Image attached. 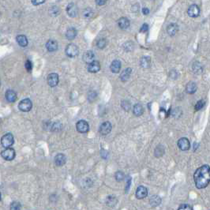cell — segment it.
<instances>
[{"instance_id":"24","label":"cell","mask_w":210,"mask_h":210,"mask_svg":"<svg viewBox=\"0 0 210 210\" xmlns=\"http://www.w3.org/2000/svg\"><path fill=\"white\" fill-rule=\"evenodd\" d=\"M17 42L21 47H26L28 45V39L25 36L19 35L16 38Z\"/></svg>"},{"instance_id":"11","label":"cell","mask_w":210,"mask_h":210,"mask_svg":"<svg viewBox=\"0 0 210 210\" xmlns=\"http://www.w3.org/2000/svg\"><path fill=\"white\" fill-rule=\"evenodd\" d=\"M66 12H67V14L70 17H71V18L76 17L77 15V13H78L77 6L74 3H70L66 7Z\"/></svg>"},{"instance_id":"20","label":"cell","mask_w":210,"mask_h":210,"mask_svg":"<svg viewBox=\"0 0 210 210\" xmlns=\"http://www.w3.org/2000/svg\"><path fill=\"white\" fill-rule=\"evenodd\" d=\"M131 74H132V69L128 67L122 72V74H120V80L122 81H126L130 78Z\"/></svg>"},{"instance_id":"21","label":"cell","mask_w":210,"mask_h":210,"mask_svg":"<svg viewBox=\"0 0 210 210\" xmlns=\"http://www.w3.org/2000/svg\"><path fill=\"white\" fill-rule=\"evenodd\" d=\"M197 89V85H196V83L193 82V81H190V82L188 83L186 86V92H188L189 94L195 93Z\"/></svg>"},{"instance_id":"18","label":"cell","mask_w":210,"mask_h":210,"mask_svg":"<svg viewBox=\"0 0 210 210\" xmlns=\"http://www.w3.org/2000/svg\"><path fill=\"white\" fill-rule=\"evenodd\" d=\"M111 71L114 74H118L121 70V63L119 60H114L110 66Z\"/></svg>"},{"instance_id":"42","label":"cell","mask_w":210,"mask_h":210,"mask_svg":"<svg viewBox=\"0 0 210 210\" xmlns=\"http://www.w3.org/2000/svg\"><path fill=\"white\" fill-rule=\"evenodd\" d=\"M142 13H143V14H145V15L149 14V10L148 9V8H146V7L143 8V9H142Z\"/></svg>"},{"instance_id":"37","label":"cell","mask_w":210,"mask_h":210,"mask_svg":"<svg viewBox=\"0 0 210 210\" xmlns=\"http://www.w3.org/2000/svg\"><path fill=\"white\" fill-rule=\"evenodd\" d=\"M25 69L27 70L28 72H30L33 68V64H32V62L30 60H27L25 63Z\"/></svg>"},{"instance_id":"26","label":"cell","mask_w":210,"mask_h":210,"mask_svg":"<svg viewBox=\"0 0 210 210\" xmlns=\"http://www.w3.org/2000/svg\"><path fill=\"white\" fill-rule=\"evenodd\" d=\"M150 65H151V59L149 56H144L141 59V66L143 68H149Z\"/></svg>"},{"instance_id":"4","label":"cell","mask_w":210,"mask_h":210,"mask_svg":"<svg viewBox=\"0 0 210 210\" xmlns=\"http://www.w3.org/2000/svg\"><path fill=\"white\" fill-rule=\"evenodd\" d=\"M33 107V103L29 99H24L19 103L18 108L23 112H28Z\"/></svg>"},{"instance_id":"2","label":"cell","mask_w":210,"mask_h":210,"mask_svg":"<svg viewBox=\"0 0 210 210\" xmlns=\"http://www.w3.org/2000/svg\"><path fill=\"white\" fill-rule=\"evenodd\" d=\"M14 142V136L10 133H8V134H6L5 135H3L2 140H1L2 146L6 148V149H9V148H10V146H13Z\"/></svg>"},{"instance_id":"12","label":"cell","mask_w":210,"mask_h":210,"mask_svg":"<svg viewBox=\"0 0 210 210\" xmlns=\"http://www.w3.org/2000/svg\"><path fill=\"white\" fill-rule=\"evenodd\" d=\"M148 195L147 188L143 186H138L136 190V197L138 199H143Z\"/></svg>"},{"instance_id":"16","label":"cell","mask_w":210,"mask_h":210,"mask_svg":"<svg viewBox=\"0 0 210 210\" xmlns=\"http://www.w3.org/2000/svg\"><path fill=\"white\" fill-rule=\"evenodd\" d=\"M66 162V157L64 154L59 153V154L56 155V157L55 158V163L57 166H63Z\"/></svg>"},{"instance_id":"14","label":"cell","mask_w":210,"mask_h":210,"mask_svg":"<svg viewBox=\"0 0 210 210\" xmlns=\"http://www.w3.org/2000/svg\"><path fill=\"white\" fill-rule=\"evenodd\" d=\"M94 58H95V55H94V53L92 51H88L83 55V60H84L85 63H88V64H90L93 61H95Z\"/></svg>"},{"instance_id":"17","label":"cell","mask_w":210,"mask_h":210,"mask_svg":"<svg viewBox=\"0 0 210 210\" xmlns=\"http://www.w3.org/2000/svg\"><path fill=\"white\" fill-rule=\"evenodd\" d=\"M179 31V26L175 23H171L167 27V32H168V35L171 37H173Z\"/></svg>"},{"instance_id":"28","label":"cell","mask_w":210,"mask_h":210,"mask_svg":"<svg viewBox=\"0 0 210 210\" xmlns=\"http://www.w3.org/2000/svg\"><path fill=\"white\" fill-rule=\"evenodd\" d=\"M106 202H107V204L108 206L114 207L116 204V203H117V200H116V198L114 196H108L107 197Z\"/></svg>"},{"instance_id":"27","label":"cell","mask_w":210,"mask_h":210,"mask_svg":"<svg viewBox=\"0 0 210 210\" xmlns=\"http://www.w3.org/2000/svg\"><path fill=\"white\" fill-rule=\"evenodd\" d=\"M149 201H150V204L153 207L158 206L159 204H160V203H161V198L159 196L154 195L150 198Z\"/></svg>"},{"instance_id":"5","label":"cell","mask_w":210,"mask_h":210,"mask_svg":"<svg viewBox=\"0 0 210 210\" xmlns=\"http://www.w3.org/2000/svg\"><path fill=\"white\" fill-rule=\"evenodd\" d=\"M76 128H77V130L79 133L85 134L89 130V125H88V122L86 121H85V120H80L76 124Z\"/></svg>"},{"instance_id":"36","label":"cell","mask_w":210,"mask_h":210,"mask_svg":"<svg viewBox=\"0 0 210 210\" xmlns=\"http://www.w3.org/2000/svg\"><path fill=\"white\" fill-rule=\"evenodd\" d=\"M178 210H193V208H192V207L190 206V204H182L179 207Z\"/></svg>"},{"instance_id":"34","label":"cell","mask_w":210,"mask_h":210,"mask_svg":"<svg viewBox=\"0 0 210 210\" xmlns=\"http://www.w3.org/2000/svg\"><path fill=\"white\" fill-rule=\"evenodd\" d=\"M49 12L52 16H57L59 14V10L57 6H52V7L49 10Z\"/></svg>"},{"instance_id":"13","label":"cell","mask_w":210,"mask_h":210,"mask_svg":"<svg viewBox=\"0 0 210 210\" xmlns=\"http://www.w3.org/2000/svg\"><path fill=\"white\" fill-rule=\"evenodd\" d=\"M17 98H18V96H17L16 92H14L12 89H9L6 92V99H7L9 102L14 103L17 100Z\"/></svg>"},{"instance_id":"9","label":"cell","mask_w":210,"mask_h":210,"mask_svg":"<svg viewBox=\"0 0 210 210\" xmlns=\"http://www.w3.org/2000/svg\"><path fill=\"white\" fill-rule=\"evenodd\" d=\"M187 14L190 18H197L200 15V8L196 4H193L188 8Z\"/></svg>"},{"instance_id":"8","label":"cell","mask_w":210,"mask_h":210,"mask_svg":"<svg viewBox=\"0 0 210 210\" xmlns=\"http://www.w3.org/2000/svg\"><path fill=\"white\" fill-rule=\"evenodd\" d=\"M111 129H112V125H111V123L110 122L107 121L103 122V123L100 125L99 131L101 134L107 135L111 131Z\"/></svg>"},{"instance_id":"40","label":"cell","mask_w":210,"mask_h":210,"mask_svg":"<svg viewBox=\"0 0 210 210\" xmlns=\"http://www.w3.org/2000/svg\"><path fill=\"white\" fill-rule=\"evenodd\" d=\"M130 183H131V178L130 176H128L127 177V185H126V192H128L130 186Z\"/></svg>"},{"instance_id":"32","label":"cell","mask_w":210,"mask_h":210,"mask_svg":"<svg viewBox=\"0 0 210 210\" xmlns=\"http://www.w3.org/2000/svg\"><path fill=\"white\" fill-rule=\"evenodd\" d=\"M21 205L18 201H14L10 204V210H21Z\"/></svg>"},{"instance_id":"39","label":"cell","mask_w":210,"mask_h":210,"mask_svg":"<svg viewBox=\"0 0 210 210\" xmlns=\"http://www.w3.org/2000/svg\"><path fill=\"white\" fill-rule=\"evenodd\" d=\"M148 29H149V25L147 24H144L142 27L141 28L140 31L141 33H146V32L148 31Z\"/></svg>"},{"instance_id":"35","label":"cell","mask_w":210,"mask_h":210,"mask_svg":"<svg viewBox=\"0 0 210 210\" xmlns=\"http://www.w3.org/2000/svg\"><path fill=\"white\" fill-rule=\"evenodd\" d=\"M204 103H205V102H204L203 99H201V100L197 101V103L195 104V110L196 111L201 110V109L203 108V107L204 106Z\"/></svg>"},{"instance_id":"38","label":"cell","mask_w":210,"mask_h":210,"mask_svg":"<svg viewBox=\"0 0 210 210\" xmlns=\"http://www.w3.org/2000/svg\"><path fill=\"white\" fill-rule=\"evenodd\" d=\"M133 47V43H125L124 44V48L126 51H131Z\"/></svg>"},{"instance_id":"1","label":"cell","mask_w":210,"mask_h":210,"mask_svg":"<svg viewBox=\"0 0 210 210\" xmlns=\"http://www.w3.org/2000/svg\"><path fill=\"white\" fill-rule=\"evenodd\" d=\"M193 179L197 189L205 188L210 182V167L203 165L197 168L193 175Z\"/></svg>"},{"instance_id":"10","label":"cell","mask_w":210,"mask_h":210,"mask_svg":"<svg viewBox=\"0 0 210 210\" xmlns=\"http://www.w3.org/2000/svg\"><path fill=\"white\" fill-rule=\"evenodd\" d=\"M59 75L55 73H52V74H49L48 77V83L49 86L51 87H55L59 83Z\"/></svg>"},{"instance_id":"31","label":"cell","mask_w":210,"mask_h":210,"mask_svg":"<svg viewBox=\"0 0 210 210\" xmlns=\"http://www.w3.org/2000/svg\"><path fill=\"white\" fill-rule=\"evenodd\" d=\"M115 179L118 181V182H122V181L125 179V175H124L123 172H122V171H117L115 173Z\"/></svg>"},{"instance_id":"43","label":"cell","mask_w":210,"mask_h":210,"mask_svg":"<svg viewBox=\"0 0 210 210\" xmlns=\"http://www.w3.org/2000/svg\"><path fill=\"white\" fill-rule=\"evenodd\" d=\"M96 4H98L99 6H102V5H104V4L107 2V1H99V0H96Z\"/></svg>"},{"instance_id":"23","label":"cell","mask_w":210,"mask_h":210,"mask_svg":"<svg viewBox=\"0 0 210 210\" xmlns=\"http://www.w3.org/2000/svg\"><path fill=\"white\" fill-rule=\"evenodd\" d=\"M66 38L70 40V41H72L74 40L76 37H77V30L74 29V28H70L67 29L66 33Z\"/></svg>"},{"instance_id":"22","label":"cell","mask_w":210,"mask_h":210,"mask_svg":"<svg viewBox=\"0 0 210 210\" xmlns=\"http://www.w3.org/2000/svg\"><path fill=\"white\" fill-rule=\"evenodd\" d=\"M144 112V108L140 103H137L133 107V113L135 116H141Z\"/></svg>"},{"instance_id":"41","label":"cell","mask_w":210,"mask_h":210,"mask_svg":"<svg viewBox=\"0 0 210 210\" xmlns=\"http://www.w3.org/2000/svg\"><path fill=\"white\" fill-rule=\"evenodd\" d=\"M44 2H45V1H32V3L35 6L40 5V4L44 3Z\"/></svg>"},{"instance_id":"29","label":"cell","mask_w":210,"mask_h":210,"mask_svg":"<svg viewBox=\"0 0 210 210\" xmlns=\"http://www.w3.org/2000/svg\"><path fill=\"white\" fill-rule=\"evenodd\" d=\"M83 16L85 17V18H90L93 16V10L91 8H86L83 11Z\"/></svg>"},{"instance_id":"3","label":"cell","mask_w":210,"mask_h":210,"mask_svg":"<svg viewBox=\"0 0 210 210\" xmlns=\"http://www.w3.org/2000/svg\"><path fill=\"white\" fill-rule=\"evenodd\" d=\"M66 54L69 57H76L79 54V48L77 45L74 44H70L67 45L66 48Z\"/></svg>"},{"instance_id":"6","label":"cell","mask_w":210,"mask_h":210,"mask_svg":"<svg viewBox=\"0 0 210 210\" xmlns=\"http://www.w3.org/2000/svg\"><path fill=\"white\" fill-rule=\"evenodd\" d=\"M15 150L12 148H9V149H6L5 150L2 152V157L6 160H13L15 157Z\"/></svg>"},{"instance_id":"25","label":"cell","mask_w":210,"mask_h":210,"mask_svg":"<svg viewBox=\"0 0 210 210\" xmlns=\"http://www.w3.org/2000/svg\"><path fill=\"white\" fill-rule=\"evenodd\" d=\"M118 24L119 28H121L122 29H126L130 26V21L126 18H122L119 20Z\"/></svg>"},{"instance_id":"19","label":"cell","mask_w":210,"mask_h":210,"mask_svg":"<svg viewBox=\"0 0 210 210\" xmlns=\"http://www.w3.org/2000/svg\"><path fill=\"white\" fill-rule=\"evenodd\" d=\"M46 48L48 52H55L58 49V43L54 40H49L46 44Z\"/></svg>"},{"instance_id":"33","label":"cell","mask_w":210,"mask_h":210,"mask_svg":"<svg viewBox=\"0 0 210 210\" xmlns=\"http://www.w3.org/2000/svg\"><path fill=\"white\" fill-rule=\"evenodd\" d=\"M107 45V41L105 39H101L97 42V47L99 49H103Z\"/></svg>"},{"instance_id":"15","label":"cell","mask_w":210,"mask_h":210,"mask_svg":"<svg viewBox=\"0 0 210 210\" xmlns=\"http://www.w3.org/2000/svg\"><path fill=\"white\" fill-rule=\"evenodd\" d=\"M100 70V64L98 61H93L88 66V70L90 73H96Z\"/></svg>"},{"instance_id":"30","label":"cell","mask_w":210,"mask_h":210,"mask_svg":"<svg viewBox=\"0 0 210 210\" xmlns=\"http://www.w3.org/2000/svg\"><path fill=\"white\" fill-rule=\"evenodd\" d=\"M121 105H122V109H123L124 111H129L130 109L131 108L130 103L128 100H122V101Z\"/></svg>"},{"instance_id":"7","label":"cell","mask_w":210,"mask_h":210,"mask_svg":"<svg viewBox=\"0 0 210 210\" xmlns=\"http://www.w3.org/2000/svg\"><path fill=\"white\" fill-rule=\"evenodd\" d=\"M178 146L182 151H187L190 148V142L186 138H182L178 141Z\"/></svg>"}]
</instances>
